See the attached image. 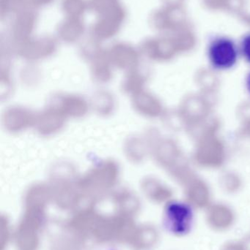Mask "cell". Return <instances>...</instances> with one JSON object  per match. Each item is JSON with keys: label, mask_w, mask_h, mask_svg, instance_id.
<instances>
[{"label": "cell", "mask_w": 250, "mask_h": 250, "mask_svg": "<svg viewBox=\"0 0 250 250\" xmlns=\"http://www.w3.org/2000/svg\"><path fill=\"white\" fill-rule=\"evenodd\" d=\"M194 210L186 201H170L163 215L164 229L178 237L187 236L193 228Z\"/></svg>", "instance_id": "6da1fadb"}, {"label": "cell", "mask_w": 250, "mask_h": 250, "mask_svg": "<svg viewBox=\"0 0 250 250\" xmlns=\"http://www.w3.org/2000/svg\"><path fill=\"white\" fill-rule=\"evenodd\" d=\"M240 49L236 42L227 37H217L208 45L210 64L217 70H228L237 64Z\"/></svg>", "instance_id": "7a4b0ae2"}, {"label": "cell", "mask_w": 250, "mask_h": 250, "mask_svg": "<svg viewBox=\"0 0 250 250\" xmlns=\"http://www.w3.org/2000/svg\"><path fill=\"white\" fill-rule=\"evenodd\" d=\"M205 223L208 229L217 233H225L233 229L236 224L234 212L224 206L210 207L205 214Z\"/></svg>", "instance_id": "3957f363"}, {"label": "cell", "mask_w": 250, "mask_h": 250, "mask_svg": "<svg viewBox=\"0 0 250 250\" xmlns=\"http://www.w3.org/2000/svg\"><path fill=\"white\" fill-rule=\"evenodd\" d=\"M240 53L247 62L250 64V33L245 35L241 41Z\"/></svg>", "instance_id": "277c9868"}, {"label": "cell", "mask_w": 250, "mask_h": 250, "mask_svg": "<svg viewBox=\"0 0 250 250\" xmlns=\"http://www.w3.org/2000/svg\"><path fill=\"white\" fill-rule=\"evenodd\" d=\"M220 250H243L239 240L230 241L222 245Z\"/></svg>", "instance_id": "5b68a950"}, {"label": "cell", "mask_w": 250, "mask_h": 250, "mask_svg": "<svg viewBox=\"0 0 250 250\" xmlns=\"http://www.w3.org/2000/svg\"><path fill=\"white\" fill-rule=\"evenodd\" d=\"M243 250H250V234L239 239Z\"/></svg>", "instance_id": "8992f818"}, {"label": "cell", "mask_w": 250, "mask_h": 250, "mask_svg": "<svg viewBox=\"0 0 250 250\" xmlns=\"http://www.w3.org/2000/svg\"><path fill=\"white\" fill-rule=\"evenodd\" d=\"M246 87L247 90H248V93L250 95V72L248 74V77L246 79Z\"/></svg>", "instance_id": "52a82bcc"}]
</instances>
